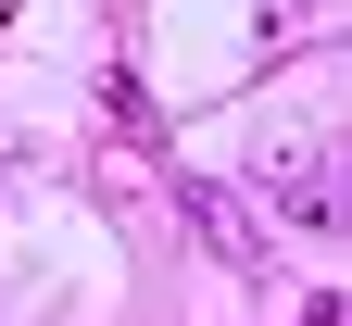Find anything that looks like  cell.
Wrapping results in <instances>:
<instances>
[{
    "mask_svg": "<svg viewBox=\"0 0 352 326\" xmlns=\"http://www.w3.org/2000/svg\"><path fill=\"white\" fill-rule=\"evenodd\" d=\"M277 201H289V226H340V189L315 151H277Z\"/></svg>",
    "mask_w": 352,
    "mask_h": 326,
    "instance_id": "cell-1",
    "label": "cell"
}]
</instances>
